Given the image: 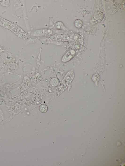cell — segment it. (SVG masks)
<instances>
[{"label": "cell", "mask_w": 125, "mask_h": 166, "mask_svg": "<svg viewBox=\"0 0 125 166\" xmlns=\"http://www.w3.org/2000/svg\"><path fill=\"white\" fill-rule=\"evenodd\" d=\"M74 51L71 50L66 53L62 57V61L64 62H66L70 60L72 58L75 54Z\"/></svg>", "instance_id": "1"}, {"label": "cell", "mask_w": 125, "mask_h": 166, "mask_svg": "<svg viewBox=\"0 0 125 166\" xmlns=\"http://www.w3.org/2000/svg\"><path fill=\"white\" fill-rule=\"evenodd\" d=\"M50 83L52 87H57L59 84V81L57 78H53L50 81Z\"/></svg>", "instance_id": "2"}, {"label": "cell", "mask_w": 125, "mask_h": 166, "mask_svg": "<svg viewBox=\"0 0 125 166\" xmlns=\"http://www.w3.org/2000/svg\"><path fill=\"white\" fill-rule=\"evenodd\" d=\"M39 109L40 112L44 113L47 112L48 108L47 106L44 104H42L39 106Z\"/></svg>", "instance_id": "3"}, {"label": "cell", "mask_w": 125, "mask_h": 166, "mask_svg": "<svg viewBox=\"0 0 125 166\" xmlns=\"http://www.w3.org/2000/svg\"><path fill=\"white\" fill-rule=\"evenodd\" d=\"M74 25L76 27L80 28L82 26L83 23L82 21L79 20H77L75 22Z\"/></svg>", "instance_id": "4"}, {"label": "cell", "mask_w": 125, "mask_h": 166, "mask_svg": "<svg viewBox=\"0 0 125 166\" xmlns=\"http://www.w3.org/2000/svg\"><path fill=\"white\" fill-rule=\"evenodd\" d=\"M100 79L99 76L97 74H95L93 76L92 79L95 82H98Z\"/></svg>", "instance_id": "5"}, {"label": "cell", "mask_w": 125, "mask_h": 166, "mask_svg": "<svg viewBox=\"0 0 125 166\" xmlns=\"http://www.w3.org/2000/svg\"><path fill=\"white\" fill-rule=\"evenodd\" d=\"M122 6H123V8L124 9L125 8V1L124 0V1L122 3Z\"/></svg>", "instance_id": "6"}]
</instances>
